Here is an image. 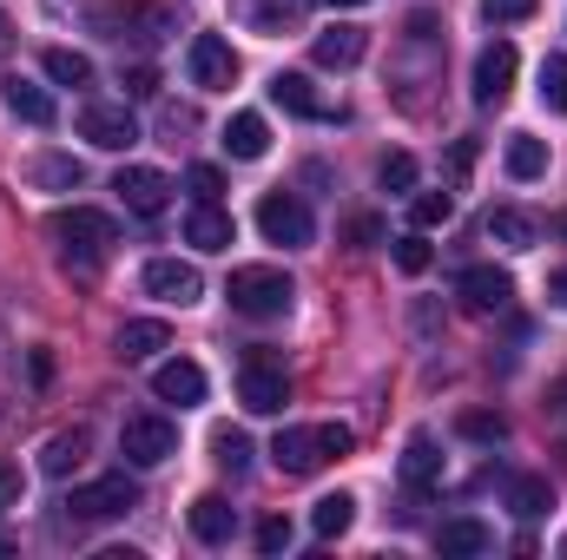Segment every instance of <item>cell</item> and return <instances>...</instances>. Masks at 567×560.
Segmentation results:
<instances>
[{"label": "cell", "instance_id": "cell-42", "mask_svg": "<svg viewBox=\"0 0 567 560\" xmlns=\"http://www.w3.org/2000/svg\"><path fill=\"white\" fill-rule=\"evenodd\" d=\"M468 172H475V139H455L449 145V185H468Z\"/></svg>", "mask_w": 567, "mask_h": 560}, {"label": "cell", "instance_id": "cell-7", "mask_svg": "<svg viewBox=\"0 0 567 560\" xmlns=\"http://www.w3.org/2000/svg\"><path fill=\"white\" fill-rule=\"evenodd\" d=\"M258 231L284 245V251H303L310 238H317V218H310V205L297 198V191H265V205H258Z\"/></svg>", "mask_w": 567, "mask_h": 560}, {"label": "cell", "instance_id": "cell-17", "mask_svg": "<svg viewBox=\"0 0 567 560\" xmlns=\"http://www.w3.org/2000/svg\"><path fill=\"white\" fill-rule=\"evenodd\" d=\"M363 53H370V33H363V27H323V33L310 40V60H317V66H337V73L357 66Z\"/></svg>", "mask_w": 567, "mask_h": 560}, {"label": "cell", "instance_id": "cell-21", "mask_svg": "<svg viewBox=\"0 0 567 560\" xmlns=\"http://www.w3.org/2000/svg\"><path fill=\"white\" fill-rule=\"evenodd\" d=\"M482 231H488L502 251H535V238H542V225H535L528 211H515V205H495V211L482 218Z\"/></svg>", "mask_w": 567, "mask_h": 560}, {"label": "cell", "instance_id": "cell-32", "mask_svg": "<svg viewBox=\"0 0 567 560\" xmlns=\"http://www.w3.org/2000/svg\"><path fill=\"white\" fill-rule=\"evenodd\" d=\"M350 521H357V501L337 488V495H323L317 508H310V528L323 535V541H337V535H350Z\"/></svg>", "mask_w": 567, "mask_h": 560}, {"label": "cell", "instance_id": "cell-3", "mask_svg": "<svg viewBox=\"0 0 567 560\" xmlns=\"http://www.w3.org/2000/svg\"><path fill=\"white\" fill-rule=\"evenodd\" d=\"M350 448H357V435L343 422H317V428H284L271 442V462H278V475H317L323 462H343Z\"/></svg>", "mask_w": 567, "mask_h": 560}, {"label": "cell", "instance_id": "cell-34", "mask_svg": "<svg viewBox=\"0 0 567 560\" xmlns=\"http://www.w3.org/2000/svg\"><path fill=\"white\" fill-rule=\"evenodd\" d=\"M449 218H455V198H449V191H416V198H410V225H416V231H435V225H449Z\"/></svg>", "mask_w": 567, "mask_h": 560}, {"label": "cell", "instance_id": "cell-33", "mask_svg": "<svg viewBox=\"0 0 567 560\" xmlns=\"http://www.w3.org/2000/svg\"><path fill=\"white\" fill-rule=\"evenodd\" d=\"M212 455H218V468L245 475V468H251V435H245V428H218V435H212Z\"/></svg>", "mask_w": 567, "mask_h": 560}, {"label": "cell", "instance_id": "cell-12", "mask_svg": "<svg viewBox=\"0 0 567 560\" xmlns=\"http://www.w3.org/2000/svg\"><path fill=\"white\" fill-rule=\"evenodd\" d=\"M140 283L152 290V297H158V303H178V310L205 297V278H198V265H185V258H152Z\"/></svg>", "mask_w": 567, "mask_h": 560}, {"label": "cell", "instance_id": "cell-38", "mask_svg": "<svg viewBox=\"0 0 567 560\" xmlns=\"http://www.w3.org/2000/svg\"><path fill=\"white\" fill-rule=\"evenodd\" d=\"M185 185H192V198H198V205H218L225 172H218V165H192V172H185Z\"/></svg>", "mask_w": 567, "mask_h": 560}, {"label": "cell", "instance_id": "cell-5", "mask_svg": "<svg viewBox=\"0 0 567 560\" xmlns=\"http://www.w3.org/2000/svg\"><path fill=\"white\" fill-rule=\"evenodd\" d=\"M133 508H140L133 475H100V481H80V488L66 495V515H73V521H120V515H133Z\"/></svg>", "mask_w": 567, "mask_h": 560}, {"label": "cell", "instance_id": "cell-47", "mask_svg": "<svg viewBox=\"0 0 567 560\" xmlns=\"http://www.w3.org/2000/svg\"><path fill=\"white\" fill-rule=\"evenodd\" d=\"M548 303H561V310H567V271H555V278H548Z\"/></svg>", "mask_w": 567, "mask_h": 560}, {"label": "cell", "instance_id": "cell-48", "mask_svg": "<svg viewBox=\"0 0 567 560\" xmlns=\"http://www.w3.org/2000/svg\"><path fill=\"white\" fill-rule=\"evenodd\" d=\"M66 7H86V0H47V13H66Z\"/></svg>", "mask_w": 567, "mask_h": 560}, {"label": "cell", "instance_id": "cell-39", "mask_svg": "<svg viewBox=\"0 0 567 560\" xmlns=\"http://www.w3.org/2000/svg\"><path fill=\"white\" fill-rule=\"evenodd\" d=\"M290 541H297V528H290L284 515H265V521H258V554H284Z\"/></svg>", "mask_w": 567, "mask_h": 560}, {"label": "cell", "instance_id": "cell-15", "mask_svg": "<svg viewBox=\"0 0 567 560\" xmlns=\"http://www.w3.org/2000/svg\"><path fill=\"white\" fill-rule=\"evenodd\" d=\"M152 396H158V403L192 409V403H205V370H198V363H185V356H172V363H158V370H152Z\"/></svg>", "mask_w": 567, "mask_h": 560}, {"label": "cell", "instance_id": "cell-9", "mask_svg": "<svg viewBox=\"0 0 567 560\" xmlns=\"http://www.w3.org/2000/svg\"><path fill=\"white\" fill-rule=\"evenodd\" d=\"M80 139L100 145V152H126V145H140V120L126 113V100H86L80 106Z\"/></svg>", "mask_w": 567, "mask_h": 560}, {"label": "cell", "instance_id": "cell-43", "mask_svg": "<svg viewBox=\"0 0 567 560\" xmlns=\"http://www.w3.org/2000/svg\"><path fill=\"white\" fill-rule=\"evenodd\" d=\"M120 86H126V100H152V93H158V73H152V66H126Z\"/></svg>", "mask_w": 567, "mask_h": 560}, {"label": "cell", "instance_id": "cell-35", "mask_svg": "<svg viewBox=\"0 0 567 560\" xmlns=\"http://www.w3.org/2000/svg\"><path fill=\"white\" fill-rule=\"evenodd\" d=\"M429 265H435V251H429V238H423V231L396 238V271H403V278H423Z\"/></svg>", "mask_w": 567, "mask_h": 560}, {"label": "cell", "instance_id": "cell-10", "mask_svg": "<svg viewBox=\"0 0 567 560\" xmlns=\"http://www.w3.org/2000/svg\"><path fill=\"white\" fill-rule=\"evenodd\" d=\"M515 73H522L515 40H488V46L475 53V80H468L475 106H502V100H508V86H515Z\"/></svg>", "mask_w": 567, "mask_h": 560}, {"label": "cell", "instance_id": "cell-13", "mask_svg": "<svg viewBox=\"0 0 567 560\" xmlns=\"http://www.w3.org/2000/svg\"><path fill=\"white\" fill-rule=\"evenodd\" d=\"M455 297H462V310L488 317V310H508V297H515V278H508V271H495V265H468V271L455 278Z\"/></svg>", "mask_w": 567, "mask_h": 560}, {"label": "cell", "instance_id": "cell-50", "mask_svg": "<svg viewBox=\"0 0 567 560\" xmlns=\"http://www.w3.org/2000/svg\"><path fill=\"white\" fill-rule=\"evenodd\" d=\"M561 231H567V218H561Z\"/></svg>", "mask_w": 567, "mask_h": 560}, {"label": "cell", "instance_id": "cell-23", "mask_svg": "<svg viewBox=\"0 0 567 560\" xmlns=\"http://www.w3.org/2000/svg\"><path fill=\"white\" fill-rule=\"evenodd\" d=\"M27 185H40V191H80V185H86V165L66 158V152H40V158L27 165Z\"/></svg>", "mask_w": 567, "mask_h": 560}, {"label": "cell", "instance_id": "cell-8", "mask_svg": "<svg viewBox=\"0 0 567 560\" xmlns=\"http://www.w3.org/2000/svg\"><path fill=\"white\" fill-rule=\"evenodd\" d=\"M185 73H192L198 93H225V86H238V53H231V40H225V33H192V46H185Z\"/></svg>", "mask_w": 567, "mask_h": 560}, {"label": "cell", "instance_id": "cell-24", "mask_svg": "<svg viewBox=\"0 0 567 560\" xmlns=\"http://www.w3.org/2000/svg\"><path fill=\"white\" fill-rule=\"evenodd\" d=\"M231 13H238L251 33H284V27H297L303 0H231Z\"/></svg>", "mask_w": 567, "mask_h": 560}, {"label": "cell", "instance_id": "cell-44", "mask_svg": "<svg viewBox=\"0 0 567 560\" xmlns=\"http://www.w3.org/2000/svg\"><path fill=\"white\" fill-rule=\"evenodd\" d=\"M350 245H357V251L383 245V218H370V211H363V218H350Z\"/></svg>", "mask_w": 567, "mask_h": 560}, {"label": "cell", "instance_id": "cell-46", "mask_svg": "<svg viewBox=\"0 0 567 560\" xmlns=\"http://www.w3.org/2000/svg\"><path fill=\"white\" fill-rule=\"evenodd\" d=\"M13 40H20V33H13V20H7V7H0V60L13 53Z\"/></svg>", "mask_w": 567, "mask_h": 560}, {"label": "cell", "instance_id": "cell-25", "mask_svg": "<svg viewBox=\"0 0 567 560\" xmlns=\"http://www.w3.org/2000/svg\"><path fill=\"white\" fill-rule=\"evenodd\" d=\"M80 462H86V428H60V435H47V448H40V475L66 481Z\"/></svg>", "mask_w": 567, "mask_h": 560}, {"label": "cell", "instance_id": "cell-28", "mask_svg": "<svg viewBox=\"0 0 567 560\" xmlns=\"http://www.w3.org/2000/svg\"><path fill=\"white\" fill-rule=\"evenodd\" d=\"M165 343H172V330H165L158 317H133V323L120 330V356H126V363H145V356H158Z\"/></svg>", "mask_w": 567, "mask_h": 560}, {"label": "cell", "instance_id": "cell-16", "mask_svg": "<svg viewBox=\"0 0 567 560\" xmlns=\"http://www.w3.org/2000/svg\"><path fill=\"white\" fill-rule=\"evenodd\" d=\"M435 481H442V448H435V435H410L403 442V488L410 495H435Z\"/></svg>", "mask_w": 567, "mask_h": 560}, {"label": "cell", "instance_id": "cell-19", "mask_svg": "<svg viewBox=\"0 0 567 560\" xmlns=\"http://www.w3.org/2000/svg\"><path fill=\"white\" fill-rule=\"evenodd\" d=\"M185 245H192V251H231V245H238V225H231L218 205H192V218H185Z\"/></svg>", "mask_w": 567, "mask_h": 560}, {"label": "cell", "instance_id": "cell-37", "mask_svg": "<svg viewBox=\"0 0 567 560\" xmlns=\"http://www.w3.org/2000/svg\"><path fill=\"white\" fill-rule=\"evenodd\" d=\"M542 100H548L555 113H567V53L542 60Z\"/></svg>", "mask_w": 567, "mask_h": 560}, {"label": "cell", "instance_id": "cell-41", "mask_svg": "<svg viewBox=\"0 0 567 560\" xmlns=\"http://www.w3.org/2000/svg\"><path fill=\"white\" fill-rule=\"evenodd\" d=\"M462 435H475V442H502V435H508V422H502V416H482V409H468V416H462Z\"/></svg>", "mask_w": 567, "mask_h": 560}, {"label": "cell", "instance_id": "cell-18", "mask_svg": "<svg viewBox=\"0 0 567 560\" xmlns=\"http://www.w3.org/2000/svg\"><path fill=\"white\" fill-rule=\"evenodd\" d=\"M435 548L449 560H475L495 548V535H488V521H475V515H455V521H442L435 528Z\"/></svg>", "mask_w": 567, "mask_h": 560}, {"label": "cell", "instance_id": "cell-11", "mask_svg": "<svg viewBox=\"0 0 567 560\" xmlns=\"http://www.w3.org/2000/svg\"><path fill=\"white\" fill-rule=\"evenodd\" d=\"M238 403H245L251 416H284V403H290L284 370H271L265 356H245V370H238Z\"/></svg>", "mask_w": 567, "mask_h": 560}, {"label": "cell", "instance_id": "cell-45", "mask_svg": "<svg viewBox=\"0 0 567 560\" xmlns=\"http://www.w3.org/2000/svg\"><path fill=\"white\" fill-rule=\"evenodd\" d=\"M20 508V468H0V515Z\"/></svg>", "mask_w": 567, "mask_h": 560}, {"label": "cell", "instance_id": "cell-27", "mask_svg": "<svg viewBox=\"0 0 567 560\" xmlns=\"http://www.w3.org/2000/svg\"><path fill=\"white\" fill-rule=\"evenodd\" d=\"M7 106H13V120H27V126H53V120H60V106H53L47 86H33V80H7Z\"/></svg>", "mask_w": 567, "mask_h": 560}, {"label": "cell", "instance_id": "cell-49", "mask_svg": "<svg viewBox=\"0 0 567 560\" xmlns=\"http://www.w3.org/2000/svg\"><path fill=\"white\" fill-rule=\"evenodd\" d=\"M317 7H363V0H317Z\"/></svg>", "mask_w": 567, "mask_h": 560}, {"label": "cell", "instance_id": "cell-36", "mask_svg": "<svg viewBox=\"0 0 567 560\" xmlns=\"http://www.w3.org/2000/svg\"><path fill=\"white\" fill-rule=\"evenodd\" d=\"M377 178H383V191H416V158H410V152H390V158L377 165Z\"/></svg>", "mask_w": 567, "mask_h": 560}, {"label": "cell", "instance_id": "cell-4", "mask_svg": "<svg viewBox=\"0 0 567 560\" xmlns=\"http://www.w3.org/2000/svg\"><path fill=\"white\" fill-rule=\"evenodd\" d=\"M225 297H231V310L238 317H251V323H271L290 310V297H297V283L284 278L278 265H238L231 283H225Z\"/></svg>", "mask_w": 567, "mask_h": 560}, {"label": "cell", "instance_id": "cell-31", "mask_svg": "<svg viewBox=\"0 0 567 560\" xmlns=\"http://www.w3.org/2000/svg\"><path fill=\"white\" fill-rule=\"evenodd\" d=\"M40 66H47V80H53V86H93V60H86V53H73V46H47V60H40Z\"/></svg>", "mask_w": 567, "mask_h": 560}, {"label": "cell", "instance_id": "cell-1", "mask_svg": "<svg viewBox=\"0 0 567 560\" xmlns=\"http://www.w3.org/2000/svg\"><path fill=\"white\" fill-rule=\"evenodd\" d=\"M93 33L113 40V46L152 53V46H165L178 33V13L165 0H106V7H93Z\"/></svg>", "mask_w": 567, "mask_h": 560}, {"label": "cell", "instance_id": "cell-6", "mask_svg": "<svg viewBox=\"0 0 567 560\" xmlns=\"http://www.w3.org/2000/svg\"><path fill=\"white\" fill-rule=\"evenodd\" d=\"M120 455H126L133 468H165V462L178 455V428L165 416H152V409H145V416H126L120 422Z\"/></svg>", "mask_w": 567, "mask_h": 560}, {"label": "cell", "instance_id": "cell-26", "mask_svg": "<svg viewBox=\"0 0 567 560\" xmlns=\"http://www.w3.org/2000/svg\"><path fill=\"white\" fill-rule=\"evenodd\" d=\"M225 152L231 158H265L271 152V126H265V113H231V126H225Z\"/></svg>", "mask_w": 567, "mask_h": 560}, {"label": "cell", "instance_id": "cell-20", "mask_svg": "<svg viewBox=\"0 0 567 560\" xmlns=\"http://www.w3.org/2000/svg\"><path fill=\"white\" fill-rule=\"evenodd\" d=\"M192 535H198L205 548H225V541L238 535V508H231L225 495H198V501H192Z\"/></svg>", "mask_w": 567, "mask_h": 560}, {"label": "cell", "instance_id": "cell-2", "mask_svg": "<svg viewBox=\"0 0 567 560\" xmlns=\"http://www.w3.org/2000/svg\"><path fill=\"white\" fill-rule=\"evenodd\" d=\"M53 245H60V258L73 265V271H100L106 258H113V245H120V231H113V218L106 211H93V205H73V211H53Z\"/></svg>", "mask_w": 567, "mask_h": 560}, {"label": "cell", "instance_id": "cell-30", "mask_svg": "<svg viewBox=\"0 0 567 560\" xmlns=\"http://www.w3.org/2000/svg\"><path fill=\"white\" fill-rule=\"evenodd\" d=\"M502 165H508V178H542L548 172V139H535V133H515L508 139V152H502Z\"/></svg>", "mask_w": 567, "mask_h": 560}, {"label": "cell", "instance_id": "cell-40", "mask_svg": "<svg viewBox=\"0 0 567 560\" xmlns=\"http://www.w3.org/2000/svg\"><path fill=\"white\" fill-rule=\"evenodd\" d=\"M542 0H482V20L488 27H515V20H528Z\"/></svg>", "mask_w": 567, "mask_h": 560}, {"label": "cell", "instance_id": "cell-29", "mask_svg": "<svg viewBox=\"0 0 567 560\" xmlns=\"http://www.w3.org/2000/svg\"><path fill=\"white\" fill-rule=\"evenodd\" d=\"M508 508H515L522 521H542V515L555 508V488H548V475H515V481H508Z\"/></svg>", "mask_w": 567, "mask_h": 560}, {"label": "cell", "instance_id": "cell-22", "mask_svg": "<svg viewBox=\"0 0 567 560\" xmlns=\"http://www.w3.org/2000/svg\"><path fill=\"white\" fill-rule=\"evenodd\" d=\"M271 106H284V113H297V120H330V106H323V93L303 80V73H278L271 80Z\"/></svg>", "mask_w": 567, "mask_h": 560}, {"label": "cell", "instance_id": "cell-14", "mask_svg": "<svg viewBox=\"0 0 567 560\" xmlns=\"http://www.w3.org/2000/svg\"><path fill=\"white\" fill-rule=\"evenodd\" d=\"M113 191L126 198V211H140V218H158L165 205H172V178L165 172H152V165H126L120 178H113Z\"/></svg>", "mask_w": 567, "mask_h": 560}]
</instances>
